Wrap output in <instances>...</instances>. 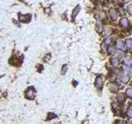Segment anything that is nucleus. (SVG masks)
Here are the masks:
<instances>
[{"label": "nucleus", "mask_w": 132, "mask_h": 124, "mask_svg": "<svg viewBox=\"0 0 132 124\" xmlns=\"http://www.w3.org/2000/svg\"><path fill=\"white\" fill-rule=\"evenodd\" d=\"M26 97L29 99H32L35 97V89L32 87H30L29 89L26 90Z\"/></svg>", "instance_id": "f257e3e1"}, {"label": "nucleus", "mask_w": 132, "mask_h": 124, "mask_svg": "<svg viewBox=\"0 0 132 124\" xmlns=\"http://www.w3.org/2000/svg\"><path fill=\"white\" fill-rule=\"evenodd\" d=\"M95 85H96V87L98 88V89H101V88L102 87V85H103V79H102V77H101V76H97V77L96 78Z\"/></svg>", "instance_id": "f03ea898"}, {"label": "nucleus", "mask_w": 132, "mask_h": 124, "mask_svg": "<svg viewBox=\"0 0 132 124\" xmlns=\"http://www.w3.org/2000/svg\"><path fill=\"white\" fill-rule=\"evenodd\" d=\"M109 15L111 16V18H112L113 20L117 19L118 14H117V12H116V10L115 9V8H110L109 9Z\"/></svg>", "instance_id": "7ed1b4c3"}, {"label": "nucleus", "mask_w": 132, "mask_h": 124, "mask_svg": "<svg viewBox=\"0 0 132 124\" xmlns=\"http://www.w3.org/2000/svg\"><path fill=\"white\" fill-rule=\"evenodd\" d=\"M109 89L111 93H117L118 87L116 84H112V83H111V84H109Z\"/></svg>", "instance_id": "20e7f679"}, {"label": "nucleus", "mask_w": 132, "mask_h": 124, "mask_svg": "<svg viewBox=\"0 0 132 124\" xmlns=\"http://www.w3.org/2000/svg\"><path fill=\"white\" fill-rule=\"evenodd\" d=\"M120 26L121 27V28H126V27L128 26V20L126 18H123L121 19V21H120Z\"/></svg>", "instance_id": "39448f33"}, {"label": "nucleus", "mask_w": 132, "mask_h": 124, "mask_svg": "<svg viewBox=\"0 0 132 124\" xmlns=\"http://www.w3.org/2000/svg\"><path fill=\"white\" fill-rule=\"evenodd\" d=\"M80 9H81L80 5H77V7H76V8H74V11H73V14H72V18H73V19H74V18H75V17L77 16V14L79 13Z\"/></svg>", "instance_id": "423d86ee"}, {"label": "nucleus", "mask_w": 132, "mask_h": 124, "mask_svg": "<svg viewBox=\"0 0 132 124\" xmlns=\"http://www.w3.org/2000/svg\"><path fill=\"white\" fill-rule=\"evenodd\" d=\"M96 17L98 19H105L106 18V13L103 11H98V13H96Z\"/></svg>", "instance_id": "0eeeda50"}, {"label": "nucleus", "mask_w": 132, "mask_h": 124, "mask_svg": "<svg viewBox=\"0 0 132 124\" xmlns=\"http://www.w3.org/2000/svg\"><path fill=\"white\" fill-rule=\"evenodd\" d=\"M120 79H121V82H123V83H127L128 81H129V79H130V78L128 77L126 74H121V76H120Z\"/></svg>", "instance_id": "6e6552de"}, {"label": "nucleus", "mask_w": 132, "mask_h": 124, "mask_svg": "<svg viewBox=\"0 0 132 124\" xmlns=\"http://www.w3.org/2000/svg\"><path fill=\"white\" fill-rule=\"evenodd\" d=\"M117 100L120 103H123L126 100V98H125V95L123 93H120V94L117 95Z\"/></svg>", "instance_id": "1a4fd4ad"}, {"label": "nucleus", "mask_w": 132, "mask_h": 124, "mask_svg": "<svg viewBox=\"0 0 132 124\" xmlns=\"http://www.w3.org/2000/svg\"><path fill=\"white\" fill-rule=\"evenodd\" d=\"M124 64H126V66H131L132 64V59L131 57H126V58L124 59Z\"/></svg>", "instance_id": "9d476101"}, {"label": "nucleus", "mask_w": 132, "mask_h": 124, "mask_svg": "<svg viewBox=\"0 0 132 124\" xmlns=\"http://www.w3.org/2000/svg\"><path fill=\"white\" fill-rule=\"evenodd\" d=\"M111 63L113 66L116 67V66L119 64V60H118L117 57H113V58H111Z\"/></svg>", "instance_id": "9b49d317"}, {"label": "nucleus", "mask_w": 132, "mask_h": 124, "mask_svg": "<svg viewBox=\"0 0 132 124\" xmlns=\"http://www.w3.org/2000/svg\"><path fill=\"white\" fill-rule=\"evenodd\" d=\"M126 94L127 95L129 98H132V88H129V89H126Z\"/></svg>", "instance_id": "f8f14e48"}, {"label": "nucleus", "mask_w": 132, "mask_h": 124, "mask_svg": "<svg viewBox=\"0 0 132 124\" xmlns=\"http://www.w3.org/2000/svg\"><path fill=\"white\" fill-rule=\"evenodd\" d=\"M116 47H117L118 49H124V46H123V42L121 41H119L117 42Z\"/></svg>", "instance_id": "ddd939ff"}, {"label": "nucleus", "mask_w": 132, "mask_h": 124, "mask_svg": "<svg viewBox=\"0 0 132 124\" xmlns=\"http://www.w3.org/2000/svg\"><path fill=\"white\" fill-rule=\"evenodd\" d=\"M111 33H112V30H111V28H106V29L105 30V35L106 36H109V35H111Z\"/></svg>", "instance_id": "4468645a"}, {"label": "nucleus", "mask_w": 132, "mask_h": 124, "mask_svg": "<svg viewBox=\"0 0 132 124\" xmlns=\"http://www.w3.org/2000/svg\"><path fill=\"white\" fill-rule=\"evenodd\" d=\"M126 44L127 48H131V47H132V41L131 40H126Z\"/></svg>", "instance_id": "2eb2a0df"}, {"label": "nucleus", "mask_w": 132, "mask_h": 124, "mask_svg": "<svg viewBox=\"0 0 132 124\" xmlns=\"http://www.w3.org/2000/svg\"><path fill=\"white\" fill-rule=\"evenodd\" d=\"M126 11L128 12V13H130L131 15H132V4L129 5V6L127 7V8H126Z\"/></svg>", "instance_id": "dca6fc26"}, {"label": "nucleus", "mask_w": 132, "mask_h": 124, "mask_svg": "<svg viewBox=\"0 0 132 124\" xmlns=\"http://www.w3.org/2000/svg\"><path fill=\"white\" fill-rule=\"evenodd\" d=\"M67 69H68V66L66 65V64H65V65L62 67V69H61V71H62V74H65V72H66V70H67Z\"/></svg>", "instance_id": "f3484780"}, {"label": "nucleus", "mask_w": 132, "mask_h": 124, "mask_svg": "<svg viewBox=\"0 0 132 124\" xmlns=\"http://www.w3.org/2000/svg\"><path fill=\"white\" fill-rule=\"evenodd\" d=\"M108 51H109L110 54H113L115 52V48L113 46H110L109 48H108Z\"/></svg>", "instance_id": "a211bd4d"}, {"label": "nucleus", "mask_w": 132, "mask_h": 124, "mask_svg": "<svg viewBox=\"0 0 132 124\" xmlns=\"http://www.w3.org/2000/svg\"><path fill=\"white\" fill-rule=\"evenodd\" d=\"M111 42V38H106L105 39V41H104V43L106 44V45H110Z\"/></svg>", "instance_id": "6ab92c4d"}, {"label": "nucleus", "mask_w": 132, "mask_h": 124, "mask_svg": "<svg viewBox=\"0 0 132 124\" xmlns=\"http://www.w3.org/2000/svg\"><path fill=\"white\" fill-rule=\"evenodd\" d=\"M127 115L130 117V118H132V110H131V109H130L129 111H128Z\"/></svg>", "instance_id": "aec40b11"}, {"label": "nucleus", "mask_w": 132, "mask_h": 124, "mask_svg": "<svg viewBox=\"0 0 132 124\" xmlns=\"http://www.w3.org/2000/svg\"><path fill=\"white\" fill-rule=\"evenodd\" d=\"M130 74H131V75L132 76V69H131V70H130Z\"/></svg>", "instance_id": "412c9836"}, {"label": "nucleus", "mask_w": 132, "mask_h": 124, "mask_svg": "<svg viewBox=\"0 0 132 124\" xmlns=\"http://www.w3.org/2000/svg\"><path fill=\"white\" fill-rule=\"evenodd\" d=\"M125 2H126V3H128V2H130L131 1V0H124Z\"/></svg>", "instance_id": "4be33fe9"}, {"label": "nucleus", "mask_w": 132, "mask_h": 124, "mask_svg": "<svg viewBox=\"0 0 132 124\" xmlns=\"http://www.w3.org/2000/svg\"><path fill=\"white\" fill-rule=\"evenodd\" d=\"M92 1H93V2H95V1H97V0H92Z\"/></svg>", "instance_id": "5701e85b"}]
</instances>
